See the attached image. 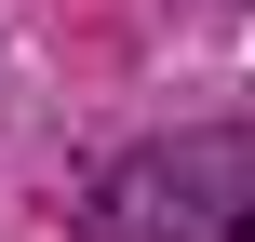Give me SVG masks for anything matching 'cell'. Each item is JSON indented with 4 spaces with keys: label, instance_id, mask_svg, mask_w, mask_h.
I'll use <instances>...</instances> for the list:
<instances>
[{
    "label": "cell",
    "instance_id": "obj_1",
    "mask_svg": "<svg viewBox=\"0 0 255 242\" xmlns=\"http://www.w3.org/2000/svg\"><path fill=\"white\" fill-rule=\"evenodd\" d=\"M94 242H255V135L134 148L94 189Z\"/></svg>",
    "mask_w": 255,
    "mask_h": 242
}]
</instances>
